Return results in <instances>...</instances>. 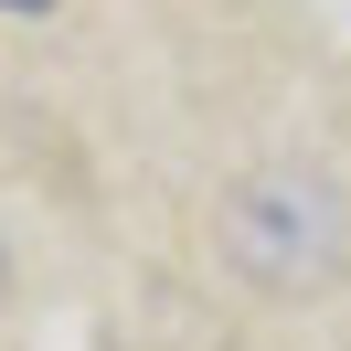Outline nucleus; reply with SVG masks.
<instances>
[{
  "mask_svg": "<svg viewBox=\"0 0 351 351\" xmlns=\"http://www.w3.org/2000/svg\"><path fill=\"white\" fill-rule=\"evenodd\" d=\"M234 256L256 266V277H330V256H341V213H330L319 181L277 171L256 181V192H234Z\"/></svg>",
  "mask_w": 351,
  "mask_h": 351,
  "instance_id": "obj_1",
  "label": "nucleus"
},
{
  "mask_svg": "<svg viewBox=\"0 0 351 351\" xmlns=\"http://www.w3.org/2000/svg\"><path fill=\"white\" fill-rule=\"evenodd\" d=\"M0 11H22V22H32V11H53V0H0Z\"/></svg>",
  "mask_w": 351,
  "mask_h": 351,
  "instance_id": "obj_2",
  "label": "nucleus"
},
{
  "mask_svg": "<svg viewBox=\"0 0 351 351\" xmlns=\"http://www.w3.org/2000/svg\"><path fill=\"white\" fill-rule=\"evenodd\" d=\"M0 287H11V256H0Z\"/></svg>",
  "mask_w": 351,
  "mask_h": 351,
  "instance_id": "obj_3",
  "label": "nucleus"
}]
</instances>
